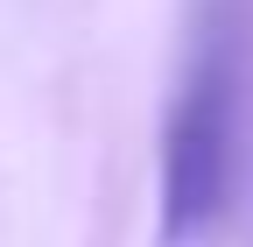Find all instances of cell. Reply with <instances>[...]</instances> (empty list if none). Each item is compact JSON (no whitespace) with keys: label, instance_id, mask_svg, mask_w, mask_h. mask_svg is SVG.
<instances>
[{"label":"cell","instance_id":"obj_1","mask_svg":"<svg viewBox=\"0 0 253 247\" xmlns=\"http://www.w3.org/2000/svg\"><path fill=\"white\" fill-rule=\"evenodd\" d=\"M239 191V43L225 21L197 36L162 127V247H197L218 233Z\"/></svg>","mask_w":253,"mask_h":247}]
</instances>
